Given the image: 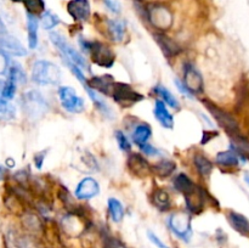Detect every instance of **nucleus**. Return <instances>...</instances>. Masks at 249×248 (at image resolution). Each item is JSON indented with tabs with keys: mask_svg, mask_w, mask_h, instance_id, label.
I'll use <instances>...</instances> for the list:
<instances>
[{
	"mask_svg": "<svg viewBox=\"0 0 249 248\" xmlns=\"http://www.w3.org/2000/svg\"><path fill=\"white\" fill-rule=\"evenodd\" d=\"M184 197L185 202H186V208L191 213L198 214L203 212L204 204H206L207 198H208V194L201 186H196L190 194H187Z\"/></svg>",
	"mask_w": 249,
	"mask_h": 248,
	"instance_id": "9b49d317",
	"label": "nucleus"
},
{
	"mask_svg": "<svg viewBox=\"0 0 249 248\" xmlns=\"http://www.w3.org/2000/svg\"><path fill=\"white\" fill-rule=\"evenodd\" d=\"M0 114L6 116L7 118H11L15 114L14 107H12L11 105L7 102V100H5L2 96H0Z\"/></svg>",
	"mask_w": 249,
	"mask_h": 248,
	"instance_id": "c9c22d12",
	"label": "nucleus"
},
{
	"mask_svg": "<svg viewBox=\"0 0 249 248\" xmlns=\"http://www.w3.org/2000/svg\"><path fill=\"white\" fill-rule=\"evenodd\" d=\"M155 39L167 57H173L180 53V48L178 46V44L164 34H156Z\"/></svg>",
	"mask_w": 249,
	"mask_h": 248,
	"instance_id": "aec40b11",
	"label": "nucleus"
},
{
	"mask_svg": "<svg viewBox=\"0 0 249 248\" xmlns=\"http://www.w3.org/2000/svg\"><path fill=\"white\" fill-rule=\"evenodd\" d=\"M182 83H184L185 87H186L192 94H202V92H203V77H202L201 72H199L192 63H185Z\"/></svg>",
	"mask_w": 249,
	"mask_h": 248,
	"instance_id": "9d476101",
	"label": "nucleus"
},
{
	"mask_svg": "<svg viewBox=\"0 0 249 248\" xmlns=\"http://www.w3.org/2000/svg\"><path fill=\"white\" fill-rule=\"evenodd\" d=\"M128 168L133 174L136 175H146L150 173L151 167L147 160L138 153H133L128 158Z\"/></svg>",
	"mask_w": 249,
	"mask_h": 248,
	"instance_id": "a211bd4d",
	"label": "nucleus"
},
{
	"mask_svg": "<svg viewBox=\"0 0 249 248\" xmlns=\"http://www.w3.org/2000/svg\"><path fill=\"white\" fill-rule=\"evenodd\" d=\"M153 91H155V94H157L158 96L160 97V100L164 101L168 106L172 107V108L174 109H179L180 107L179 101H178L177 97H175L174 95L167 89V88L163 87V85L160 84H157L155 88H153Z\"/></svg>",
	"mask_w": 249,
	"mask_h": 248,
	"instance_id": "bb28decb",
	"label": "nucleus"
},
{
	"mask_svg": "<svg viewBox=\"0 0 249 248\" xmlns=\"http://www.w3.org/2000/svg\"><path fill=\"white\" fill-rule=\"evenodd\" d=\"M58 23H60V18L51 11H44V14L41 15V24L44 29H53Z\"/></svg>",
	"mask_w": 249,
	"mask_h": 248,
	"instance_id": "473e14b6",
	"label": "nucleus"
},
{
	"mask_svg": "<svg viewBox=\"0 0 249 248\" xmlns=\"http://www.w3.org/2000/svg\"><path fill=\"white\" fill-rule=\"evenodd\" d=\"M7 79L12 80L16 84H24L27 80L26 73H24L23 68L21 67V65L16 62H12L11 66L9 67V78Z\"/></svg>",
	"mask_w": 249,
	"mask_h": 248,
	"instance_id": "c756f323",
	"label": "nucleus"
},
{
	"mask_svg": "<svg viewBox=\"0 0 249 248\" xmlns=\"http://www.w3.org/2000/svg\"><path fill=\"white\" fill-rule=\"evenodd\" d=\"M22 108L29 118L38 119L48 111V102L40 92L29 90L22 96Z\"/></svg>",
	"mask_w": 249,
	"mask_h": 248,
	"instance_id": "39448f33",
	"label": "nucleus"
},
{
	"mask_svg": "<svg viewBox=\"0 0 249 248\" xmlns=\"http://www.w3.org/2000/svg\"><path fill=\"white\" fill-rule=\"evenodd\" d=\"M12 1L23 2L27 9V12L33 15L41 14L44 11V9H45L44 0H12Z\"/></svg>",
	"mask_w": 249,
	"mask_h": 248,
	"instance_id": "2f4dec72",
	"label": "nucleus"
},
{
	"mask_svg": "<svg viewBox=\"0 0 249 248\" xmlns=\"http://www.w3.org/2000/svg\"><path fill=\"white\" fill-rule=\"evenodd\" d=\"M67 11L75 21H88L90 17V4L88 0H71Z\"/></svg>",
	"mask_w": 249,
	"mask_h": 248,
	"instance_id": "ddd939ff",
	"label": "nucleus"
},
{
	"mask_svg": "<svg viewBox=\"0 0 249 248\" xmlns=\"http://www.w3.org/2000/svg\"><path fill=\"white\" fill-rule=\"evenodd\" d=\"M112 97L118 105L123 107L133 106L138 102L142 101L145 99L143 95L135 91L129 84L124 83H114L113 90H112Z\"/></svg>",
	"mask_w": 249,
	"mask_h": 248,
	"instance_id": "0eeeda50",
	"label": "nucleus"
},
{
	"mask_svg": "<svg viewBox=\"0 0 249 248\" xmlns=\"http://www.w3.org/2000/svg\"><path fill=\"white\" fill-rule=\"evenodd\" d=\"M16 88H17L16 83H14L12 80L7 79L6 82H5L4 89H2V97H4L5 100L14 99L15 92H16Z\"/></svg>",
	"mask_w": 249,
	"mask_h": 248,
	"instance_id": "f704fd0d",
	"label": "nucleus"
},
{
	"mask_svg": "<svg viewBox=\"0 0 249 248\" xmlns=\"http://www.w3.org/2000/svg\"><path fill=\"white\" fill-rule=\"evenodd\" d=\"M153 204L157 207L160 211L165 212L170 208V199L169 195L167 194V191L163 189L156 190L155 194H153Z\"/></svg>",
	"mask_w": 249,
	"mask_h": 248,
	"instance_id": "c85d7f7f",
	"label": "nucleus"
},
{
	"mask_svg": "<svg viewBox=\"0 0 249 248\" xmlns=\"http://www.w3.org/2000/svg\"><path fill=\"white\" fill-rule=\"evenodd\" d=\"M196 186L197 185L195 184L186 174H184V173L178 174L174 179L175 190L179 191L180 194H182V196H186V195L190 194Z\"/></svg>",
	"mask_w": 249,
	"mask_h": 248,
	"instance_id": "5701e85b",
	"label": "nucleus"
},
{
	"mask_svg": "<svg viewBox=\"0 0 249 248\" xmlns=\"http://www.w3.org/2000/svg\"><path fill=\"white\" fill-rule=\"evenodd\" d=\"M105 5L108 7L109 11H112L113 14H119L122 11V6L121 2L118 0H104Z\"/></svg>",
	"mask_w": 249,
	"mask_h": 248,
	"instance_id": "e433bc0d",
	"label": "nucleus"
},
{
	"mask_svg": "<svg viewBox=\"0 0 249 248\" xmlns=\"http://www.w3.org/2000/svg\"><path fill=\"white\" fill-rule=\"evenodd\" d=\"M195 167L202 177H209L213 172V163L202 153H196L194 157Z\"/></svg>",
	"mask_w": 249,
	"mask_h": 248,
	"instance_id": "a878e982",
	"label": "nucleus"
},
{
	"mask_svg": "<svg viewBox=\"0 0 249 248\" xmlns=\"http://www.w3.org/2000/svg\"><path fill=\"white\" fill-rule=\"evenodd\" d=\"M168 228L182 242H190L194 231L191 226V216L186 212H175L167 219Z\"/></svg>",
	"mask_w": 249,
	"mask_h": 248,
	"instance_id": "20e7f679",
	"label": "nucleus"
},
{
	"mask_svg": "<svg viewBox=\"0 0 249 248\" xmlns=\"http://www.w3.org/2000/svg\"><path fill=\"white\" fill-rule=\"evenodd\" d=\"M126 23L123 19H108L107 22V31H108L109 38L116 43H121L125 35Z\"/></svg>",
	"mask_w": 249,
	"mask_h": 248,
	"instance_id": "6ab92c4d",
	"label": "nucleus"
},
{
	"mask_svg": "<svg viewBox=\"0 0 249 248\" xmlns=\"http://www.w3.org/2000/svg\"><path fill=\"white\" fill-rule=\"evenodd\" d=\"M100 194V185L94 177H87L80 180L75 187L74 195L79 199H91Z\"/></svg>",
	"mask_w": 249,
	"mask_h": 248,
	"instance_id": "f8f14e48",
	"label": "nucleus"
},
{
	"mask_svg": "<svg viewBox=\"0 0 249 248\" xmlns=\"http://www.w3.org/2000/svg\"><path fill=\"white\" fill-rule=\"evenodd\" d=\"M0 48L14 56H24L27 53V50L21 41L7 33L0 34Z\"/></svg>",
	"mask_w": 249,
	"mask_h": 248,
	"instance_id": "2eb2a0df",
	"label": "nucleus"
},
{
	"mask_svg": "<svg viewBox=\"0 0 249 248\" xmlns=\"http://www.w3.org/2000/svg\"><path fill=\"white\" fill-rule=\"evenodd\" d=\"M175 168H177L175 162H173V160L164 159V160H160V162L156 163V164L153 165L152 169L155 170L156 174L160 175V177H167L174 173Z\"/></svg>",
	"mask_w": 249,
	"mask_h": 248,
	"instance_id": "cd10ccee",
	"label": "nucleus"
},
{
	"mask_svg": "<svg viewBox=\"0 0 249 248\" xmlns=\"http://www.w3.org/2000/svg\"><path fill=\"white\" fill-rule=\"evenodd\" d=\"M133 141L136 143V145L140 147V146L145 145V143L148 142V140L152 136V129L148 125L147 123L139 124L133 131Z\"/></svg>",
	"mask_w": 249,
	"mask_h": 248,
	"instance_id": "4be33fe9",
	"label": "nucleus"
},
{
	"mask_svg": "<svg viewBox=\"0 0 249 248\" xmlns=\"http://www.w3.org/2000/svg\"><path fill=\"white\" fill-rule=\"evenodd\" d=\"M107 207H108V214L111 216L113 223H121L124 218V208L121 201L114 197H111L107 201Z\"/></svg>",
	"mask_w": 249,
	"mask_h": 248,
	"instance_id": "393cba45",
	"label": "nucleus"
},
{
	"mask_svg": "<svg viewBox=\"0 0 249 248\" xmlns=\"http://www.w3.org/2000/svg\"><path fill=\"white\" fill-rule=\"evenodd\" d=\"M50 40L51 43L56 46V49H58V50L61 51L63 57L67 58L68 61L73 62L74 65H77L78 67L82 68L83 71H90L87 58H85L77 49L73 48V46L66 40L65 36H62L60 33H57V32H51Z\"/></svg>",
	"mask_w": 249,
	"mask_h": 248,
	"instance_id": "7ed1b4c3",
	"label": "nucleus"
},
{
	"mask_svg": "<svg viewBox=\"0 0 249 248\" xmlns=\"http://www.w3.org/2000/svg\"><path fill=\"white\" fill-rule=\"evenodd\" d=\"M153 113H155L156 119L160 122L162 126L167 129L174 128V117L168 109L167 104L162 101L160 99H157L155 101V107H153Z\"/></svg>",
	"mask_w": 249,
	"mask_h": 248,
	"instance_id": "4468645a",
	"label": "nucleus"
},
{
	"mask_svg": "<svg viewBox=\"0 0 249 248\" xmlns=\"http://www.w3.org/2000/svg\"><path fill=\"white\" fill-rule=\"evenodd\" d=\"M2 174H4V170H2V168L0 167V179L2 177Z\"/></svg>",
	"mask_w": 249,
	"mask_h": 248,
	"instance_id": "49530a36",
	"label": "nucleus"
},
{
	"mask_svg": "<svg viewBox=\"0 0 249 248\" xmlns=\"http://www.w3.org/2000/svg\"><path fill=\"white\" fill-rule=\"evenodd\" d=\"M114 134H116V140H117V142H118L119 148H121L123 152H130L131 143H130V141H129V139L126 138L125 134L121 130H117Z\"/></svg>",
	"mask_w": 249,
	"mask_h": 248,
	"instance_id": "72a5a7b5",
	"label": "nucleus"
},
{
	"mask_svg": "<svg viewBox=\"0 0 249 248\" xmlns=\"http://www.w3.org/2000/svg\"><path fill=\"white\" fill-rule=\"evenodd\" d=\"M27 32L29 49H36L38 46V18L29 12H27Z\"/></svg>",
	"mask_w": 249,
	"mask_h": 248,
	"instance_id": "412c9836",
	"label": "nucleus"
},
{
	"mask_svg": "<svg viewBox=\"0 0 249 248\" xmlns=\"http://www.w3.org/2000/svg\"><path fill=\"white\" fill-rule=\"evenodd\" d=\"M228 220L233 230H236L242 236L249 237V219L247 216L235 211H231L228 213Z\"/></svg>",
	"mask_w": 249,
	"mask_h": 248,
	"instance_id": "f3484780",
	"label": "nucleus"
},
{
	"mask_svg": "<svg viewBox=\"0 0 249 248\" xmlns=\"http://www.w3.org/2000/svg\"><path fill=\"white\" fill-rule=\"evenodd\" d=\"M147 236H148V238H150L151 242H152L155 246H157L158 248H170V247H168V246L165 245V243L163 242V241L160 240V238L158 237L155 232H152V231H148Z\"/></svg>",
	"mask_w": 249,
	"mask_h": 248,
	"instance_id": "ea45409f",
	"label": "nucleus"
},
{
	"mask_svg": "<svg viewBox=\"0 0 249 248\" xmlns=\"http://www.w3.org/2000/svg\"><path fill=\"white\" fill-rule=\"evenodd\" d=\"M175 85H177V88H178V89H179V91L181 92V94H184L185 96L189 97V99H194L195 95L192 94V92L190 91V90L187 89L186 87H185V84H184V83L181 82V80L175 79Z\"/></svg>",
	"mask_w": 249,
	"mask_h": 248,
	"instance_id": "a19ab883",
	"label": "nucleus"
},
{
	"mask_svg": "<svg viewBox=\"0 0 249 248\" xmlns=\"http://www.w3.org/2000/svg\"><path fill=\"white\" fill-rule=\"evenodd\" d=\"M0 34H6V28H5L4 23H2L1 18H0Z\"/></svg>",
	"mask_w": 249,
	"mask_h": 248,
	"instance_id": "c03bdc74",
	"label": "nucleus"
},
{
	"mask_svg": "<svg viewBox=\"0 0 249 248\" xmlns=\"http://www.w3.org/2000/svg\"><path fill=\"white\" fill-rule=\"evenodd\" d=\"M58 99H60L63 108L67 112H71V113H80L84 109V100L78 96L73 88H58Z\"/></svg>",
	"mask_w": 249,
	"mask_h": 248,
	"instance_id": "6e6552de",
	"label": "nucleus"
},
{
	"mask_svg": "<svg viewBox=\"0 0 249 248\" xmlns=\"http://www.w3.org/2000/svg\"><path fill=\"white\" fill-rule=\"evenodd\" d=\"M79 44L82 46V50L91 56L92 61L100 67L111 68L116 62V55L113 51L101 41H89L80 38Z\"/></svg>",
	"mask_w": 249,
	"mask_h": 248,
	"instance_id": "f257e3e1",
	"label": "nucleus"
},
{
	"mask_svg": "<svg viewBox=\"0 0 249 248\" xmlns=\"http://www.w3.org/2000/svg\"><path fill=\"white\" fill-rule=\"evenodd\" d=\"M114 83L116 82H114L113 77H111L109 74H105L100 75V77H92L88 82V85L95 91H99L104 95H112Z\"/></svg>",
	"mask_w": 249,
	"mask_h": 248,
	"instance_id": "dca6fc26",
	"label": "nucleus"
},
{
	"mask_svg": "<svg viewBox=\"0 0 249 248\" xmlns=\"http://www.w3.org/2000/svg\"><path fill=\"white\" fill-rule=\"evenodd\" d=\"M45 156H46L45 152H40V153H38V155L36 156V158H34V162H36V169H41V167H43L44 159H45Z\"/></svg>",
	"mask_w": 249,
	"mask_h": 248,
	"instance_id": "79ce46f5",
	"label": "nucleus"
},
{
	"mask_svg": "<svg viewBox=\"0 0 249 248\" xmlns=\"http://www.w3.org/2000/svg\"><path fill=\"white\" fill-rule=\"evenodd\" d=\"M32 80L39 85H57L61 82V71L50 61L38 60L32 68Z\"/></svg>",
	"mask_w": 249,
	"mask_h": 248,
	"instance_id": "f03ea898",
	"label": "nucleus"
},
{
	"mask_svg": "<svg viewBox=\"0 0 249 248\" xmlns=\"http://www.w3.org/2000/svg\"><path fill=\"white\" fill-rule=\"evenodd\" d=\"M204 106L207 107L209 112H211L212 116L214 117L216 122H218L219 125L231 136H235L240 134V128H238V123L230 113H228L224 109L219 108L218 106H215L214 104L209 101H203Z\"/></svg>",
	"mask_w": 249,
	"mask_h": 248,
	"instance_id": "423d86ee",
	"label": "nucleus"
},
{
	"mask_svg": "<svg viewBox=\"0 0 249 248\" xmlns=\"http://www.w3.org/2000/svg\"><path fill=\"white\" fill-rule=\"evenodd\" d=\"M231 148H233L236 152H238L243 157L245 156H248L249 157V140L243 138V136H241L240 134L232 136V145H231Z\"/></svg>",
	"mask_w": 249,
	"mask_h": 248,
	"instance_id": "7c9ffc66",
	"label": "nucleus"
},
{
	"mask_svg": "<svg viewBox=\"0 0 249 248\" xmlns=\"http://www.w3.org/2000/svg\"><path fill=\"white\" fill-rule=\"evenodd\" d=\"M140 150L141 152L143 153V155L146 156H157L160 155V150H157V148L155 147V146H152L151 143H145V145L140 146Z\"/></svg>",
	"mask_w": 249,
	"mask_h": 248,
	"instance_id": "58836bf2",
	"label": "nucleus"
},
{
	"mask_svg": "<svg viewBox=\"0 0 249 248\" xmlns=\"http://www.w3.org/2000/svg\"><path fill=\"white\" fill-rule=\"evenodd\" d=\"M245 180H246V182H247V185L249 186V174H248V173H246V174H245Z\"/></svg>",
	"mask_w": 249,
	"mask_h": 248,
	"instance_id": "a18cd8bd",
	"label": "nucleus"
},
{
	"mask_svg": "<svg viewBox=\"0 0 249 248\" xmlns=\"http://www.w3.org/2000/svg\"><path fill=\"white\" fill-rule=\"evenodd\" d=\"M108 247L109 248H126L125 246H124L123 243H122L121 241H118V240H111V241H109Z\"/></svg>",
	"mask_w": 249,
	"mask_h": 248,
	"instance_id": "37998d69",
	"label": "nucleus"
},
{
	"mask_svg": "<svg viewBox=\"0 0 249 248\" xmlns=\"http://www.w3.org/2000/svg\"><path fill=\"white\" fill-rule=\"evenodd\" d=\"M219 135L218 131L215 130H204L202 133V139H201V145H207L211 140H213L214 138Z\"/></svg>",
	"mask_w": 249,
	"mask_h": 248,
	"instance_id": "4c0bfd02",
	"label": "nucleus"
},
{
	"mask_svg": "<svg viewBox=\"0 0 249 248\" xmlns=\"http://www.w3.org/2000/svg\"><path fill=\"white\" fill-rule=\"evenodd\" d=\"M147 17L152 26H155L157 29H160V31L169 29L173 24L172 12L164 5H152L147 10Z\"/></svg>",
	"mask_w": 249,
	"mask_h": 248,
	"instance_id": "1a4fd4ad",
	"label": "nucleus"
},
{
	"mask_svg": "<svg viewBox=\"0 0 249 248\" xmlns=\"http://www.w3.org/2000/svg\"><path fill=\"white\" fill-rule=\"evenodd\" d=\"M215 162L223 167H236L240 164V157L235 150H228L219 152L215 157Z\"/></svg>",
	"mask_w": 249,
	"mask_h": 248,
	"instance_id": "b1692460",
	"label": "nucleus"
}]
</instances>
